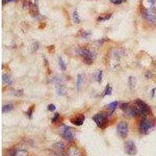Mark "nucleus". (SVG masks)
<instances>
[{"mask_svg": "<svg viewBox=\"0 0 156 156\" xmlns=\"http://www.w3.org/2000/svg\"><path fill=\"white\" fill-rule=\"evenodd\" d=\"M2 81H3V83H6V84H8V85H11V84H12V82H13V80H12V77H11L9 75L4 73V74H2Z\"/></svg>", "mask_w": 156, "mask_h": 156, "instance_id": "12", "label": "nucleus"}, {"mask_svg": "<svg viewBox=\"0 0 156 156\" xmlns=\"http://www.w3.org/2000/svg\"><path fill=\"white\" fill-rule=\"evenodd\" d=\"M128 84H129V89L131 90H133L136 87V79L134 76H129L128 79Z\"/></svg>", "mask_w": 156, "mask_h": 156, "instance_id": "11", "label": "nucleus"}, {"mask_svg": "<svg viewBox=\"0 0 156 156\" xmlns=\"http://www.w3.org/2000/svg\"><path fill=\"white\" fill-rule=\"evenodd\" d=\"M136 105L138 108L140 115H146L149 113V108L144 101L141 100H136Z\"/></svg>", "mask_w": 156, "mask_h": 156, "instance_id": "7", "label": "nucleus"}, {"mask_svg": "<svg viewBox=\"0 0 156 156\" xmlns=\"http://www.w3.org/2000/svg\"><path fill=\"white\" fill-rule=\"evenodd\" d=\"M12 108H13L12 105H11V104H7V105H4L3 106H2V112H10Z\"/></svg>", "mask_w": 156, "mask_h": 156, "instance_id": "18", "label": "nucleus"}, {"mask_svg": "<svg viewBox=\"0 0 156 156\" xmlns=\"http://www.w3.org/2000/svg\"><path fill=\"white\" fill-rule=\"evenodd\" d=\"M23 94V90H16V92L14 93L15 95L17 96V97H19V96L22 95V94Z\"/></svg>", "mask_w": 156, "mask_h": 156, "instance_id": "28", "label": "nucleus"}, {"mask_svg": "<svg viewBox=\"0 0 156 156\" xmlns=\"http://www.w3.org/2000/svg\"><path fill=\"white\" fill-rule=\"evenodd\" d=\"M9 156H29V153L23 149H16L9 153Z\"/></svg>", "mask_w": 156, "mask_h": 156, "instance_id": "9", "label": "nucleus"}, {"mask_svg": "<svg viewBox=\"0 0 156 156\" xmlns=\"http://www.w3.org/2000/svg\"><path fill=\"white\" fill-rule=\"evenodd\" d=\"M111 17V15H108V16H104V17H102V16H99V17H98V20H100V21H103V20H108L109 19V18Z\"/></svg>", "mask_w": 156, "mask_h": 156, "instance_id": "26", "label": "nucleus"}, {"mask_svg": "<svg viewBox=\"0 0 156 156\" xmlns=\"http://www.w3.org/2000/svg\"><path fill=\"white\" fill-rule=\"evenodd\" d=\"M51 81L53 82V83H56V84H58V85H61V84H62V82H63V79H62V76H55V77L52 78Z\"/></svg>", "mask_w": 156, "mask_h": 156, "instance_id": "16", "label": "nucleus"}, {"mask_svg": "<svg viewBox=\"0 0 156 156\" xmlns=\"http://www.w3.org/2000/svg\"><path fill=\"white\" fill-rule=\"evenodd\" d=\"M80 55H82L83 58V62L86 64H91L93 62L94 58H95V55L93 51H91L89 48H82L80 51Z\"/></svg>", "mask_w": 156, "mask_h": 156, "instance_id": "2", "label": "nucleus"}, {"mask_svg": "<svg viewBox=\"0 0 156 156\" xmlns=\"http://www.w3.org/2000/svg\"><path fill=\"white\" fill-rule=\"evenodd\" d=\"M13 1H15V0H2V2H3V4H5V3H7V2H13Z\"/></svg>", "mask_w": 156, "mask_h": 156, "instance_id": "30", "label": "nucleus"}, {"mask_svg": "<svg viewBox=\"0 0 156 156\" xmlns=\"http://www.w3.org/2000/svg\"><path fill=\"white\" fill-rule=\"evenodd\" d=\"M32 112H33V109H32V108H31V107H30V108H29L28 111H27V116H28V118H30V119L32 117Z\"/></svg>", "mask_w": 156, "mask_h": 156, "instance_id": "29", "label": "nucleus"}, {"mask_svg": "<svg viewBox=\"0 0 156 156\" xmlns=\"http://www.w3.org/2000/svg\"><path fill=\"white\" fill-rule=\"evenodd\" d=\"M154 128V124L150 119L147 118H143L140 123V132L142 134H147Z\"/></svg>", "mask_w": 156, "mask_h": 156, "instance_id": "1", "label": "nucleus"}, {"mask_svg": "<svg viewBox=\"0 0 156 156\" xmlns=\"http://www.w3.org/2000/svg\"><path fill=\"white\" fill-rule=\"evenodd\" d=\"M58 63H59V66H60V68L62 70H66V65L64 62V60L62 59L61 57H59V59H58Z\"/></svg>", "mask_w": 156, "mask_h": 156, "instance_id": "21", "label": "nucleus"}, {"mask_svg": "<svg viewBox=\"0 0 156 156\" xmlns=\"http://www.w3.org/2000/svg\"><path fill=\"white\" fill-rule=\"evenodd\" d=\"M55 148L59 153H63L65 151V144L62 142H58L56 144H55Z\"/></svg>", "mask_w": 156, "mask_h": 156, "instance_id": "13", "label": "nucleus"}, {"mask_svg": "<svg viewBox=\"0 0 156 156\" xmlns=\"http://www.w3.org/2000/svg\"><path fill=\"white\" fill-rule=\"evenodd\" d=\"M120 108L122 110H123V111H126V110H127L129 108V104L126 102L122 103L120 105Z\"/></svg>", "mask_w": 156, "mask_h": 156, "instance_id": "22", "label": "nucleus"}, {"mask_svg": "<svg viewBox=\"0 0 156 156\" xmlns=\"http://www.w3.org/2000/svg\"><path fill=\"white\" fill-rule=\"evenodd\" d=\"M83 78L82 75H78L77 76V80H76V87H77V90H79L81 87L82 84H83Z\"/></svg>", "mask_w": 156, "mask_h": 156, "instance_id": "17", "label": "nucleus"}, {"mask_svg": "<svg viewBox=\"0 0 156 156\" xmlns=\"http://www.w3.org/2000/svg\"><path fill=\"white\" fill-rule=\"evenodd\" d=\"M62 136L66 140H67L68 141H72L73 140V135L71 132L69 127H68L67 126H62Z\"/></svg>", "mask_w": 156, "mask_h": 156, "instance_id": "8", "label": "nucleus"}, {"mask_svg": "<svg viewBox=\"0 0 156 156\" xmlns=\"http://www.w3.org/2000/svg\"><path fill=\"white\" fill-rule=\"evenodd\" d=\"M93 120L98 127L105 129L107 123V115L104 112H99L93 116Z\"/></svg>", "mask_w": 156, "mask_h": 156, "instance_id": "3", "label": "nucleus"}, {"mask_svg": "<svg viewBox=\"0 0 156 156\" xmlns=\"http://www.w3.org/2000/svg\"><path fill=\"white\" fill-rule=\"evenodd\" d=\"M108 106L109 107V108H110L109 115H111L112 113H113L114 112H115V108H116V107L118 106V102H117V101H113V102L110 103V104L108 105Z\"/></svg>", "mask_w": 156, "mask_h": 156, "instance_id": "15", "label": "nucleus"}, {"mask_svg": "<svg viewBox=\"0 0 156 156\" xmlns=\"http://www.w3.org/2000/svg\"><path fill=\"white\" fill-rule=\"evenodd\" d=\"M55 105H53V104H50V105H48V111H50V112H53V111H55Z\"/></svg>", "mask_w": 156, "mask_h": 156, "instance_id": "25", "label": "nucleus"}, {"mask_svg": "<svg viewBox=\"0 0 156 156\" xmlns=\"http://www.w3.org/2000/svg\"><path fill=\"white\" fill-rule=\"evenodd\" d=\"M144 17L147 21L152 25H156V12L151 9H146L144 12Z\"/></svg>", "mask_w": 156, "mask_h": 156, "instance_id": "6", "label": "nucleus"}, {"mask_svg": "<svg viewBox=\"0 0 156 156\" xmlns=\"http://www.w3.org/2000/svg\"><path fill=\"white\" fill-rule=\"evenodd\" d=\"M129 132V126L127 122L124 121H121L117 125V133L122 138H126Z\"/></svg>", "mask_w": 156, "mask_h": 156, "instance_id": "4", "label": "nucleus"}, {"mask_svg": "<svg viewBox=\"0 0 156 156\" xmlns=\"http://www.w3.org/2000/svg\"><path fill=\"white\" fill-rule=\"evenodd\" d=\"M56 92L59 95H64V94H66V89L65 88V87L62 84H61V85H58V87H57Z\"/></svg>", "mask_w": 156, "mask_h": 156, "instance_id": "14", "label": "nucleus"}, {"mask_svg": "<svg viewBox=\"0 0 156 156\" xmlns=\"http://www.w3.org/2000/svg\"><path fill=\"white\" fill-rule=\"evenodd\" d=\"M101 80H102V71L100 70V71H98V73L97 80L98 83H101Z\"/></svg>", "mask_w": 156, "mask_h": 156, "instance_id": "23", "label": "nucleus"}, {"mask_svg": "<svg viewBox=\"0 0 156 156\" xmlns=\"http://www.w3.org/2000/svg\"><path fill=\"white\" fill-rule=\"evenodd\" d=\"M112 92V88L111 87V86L109 84H107V86L105 87V90H104V94H103V96L105 95H111Z\"/></svg>", "mask_w": 156, "mask_h": 156, "instance_id": "19", "label": "nucleus"}, {"mask_svg": "<svg viewBox=\"0 0 156 156\" xmlns=\"http://www.w3.org/2000/svg\"><path fill=\"white\" fill-rule=\"evenodd\" d=\"M83 121H84V116L83 115H80L79 117H76L75 119H71V122L76 126H81L83 123Z\"/></svg>", "mask_w": 156, "mask_h": 156, "instance_id": "10", "label": "nucleus"}, {"mask_svg": "<svg viewBox=\"0 0 156 156\" xmlns=\"http://www.w3.org/2000/svg\"><path fill=\"white\" fill-rule=\"evenodd\" d=\"M125 152L129 155H134L136 153V147L134 141L132 140H126L124 144Z\"/></svg>", "mask_w": 156, "mask_h": 156, "instance_id": "5", "label": "nucleus"}, {"mask_svg": "<svg viewBox=\"0 0 156 156\" xmlns=\"http://www.w3.org/2000/svg\"><path fill=\"white\" fill-rule=\"evenodd\" d=\"M73 20L75 23H79L80 21V16L78 15L77 11H73Z\"/></svg>", "mask_w": 156, "mask_h": 156, "instance_id": "20", "label": "nucleus"}, {"mask_svg": "<svg viewBox=\"0 0 156 156\" xmlns=\"http://www.w3.org/2000/svg\"><path fill=\"white\" fill-rule=\"evenodd\" d=\"M58 119H59V114L55 113V115H54V117L52 118V119H51V121H52V122H53V123H55V122H58Z\"/></svg>", "mask_w": 156, "mask_h": 156, "instance_id": "24", "label": "nucleus"}, {"mask_svg": "<svg viewBox=\"0 0 156 156\" xmlns=\"http://www.w3.org/2000/svg\"><path fill=\"white\" fill-rule=\"evenodd\" d=\"M112 3L115 4V5H118V4H121L124 0H110Z\"/></svg>", "mask_w": 156, "mask_h": 156, "instance_id": "27", "label": "nucleus"}]
</instances>
